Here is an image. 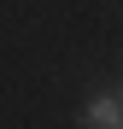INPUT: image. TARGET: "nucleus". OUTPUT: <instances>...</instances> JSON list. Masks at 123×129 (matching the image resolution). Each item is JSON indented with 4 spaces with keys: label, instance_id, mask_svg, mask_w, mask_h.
Segmentation results:
<instances>
[{
    "label": "nucleus",
    "instance_id": "obj_1",
    "mask_svg": "<svg viewBox=\"0 0 123 129\" xmlns=\"http://www.w3.org/2000/svg\"><path fill=\"white\" fill-rule=\"evenodd\" d=\"M82 123H94V129H123V94H94L88 112H82Z\"/></svg>",
    "mask_w": 123,
    "mask_h": 129
}]
</instances>
